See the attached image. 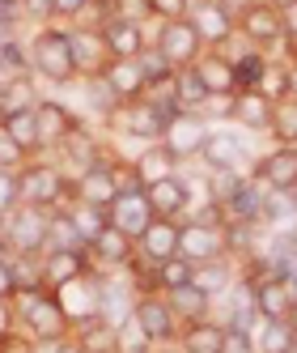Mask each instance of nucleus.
Wrapping results in <instances>:
<instances>
[{"label":"nucleus","instance_id":"obj_35","mask_svg":"<svg viewBox=\"0 0 297 353\" xmlns=\"http://www.w3.org/2000/svg\"><path fill=\"white\" fill-rule=\"evenodd\" d=\"M72 225H77V234H81V243L89 247L98 234H102L107 230V225H111V213L107 209H94V205H77V200H72Z\"/></svg>","mask_w":297,"mask_h":353},{"label":"nucleus","instance_id":"obj_17","mask_svg":"<svg viewBox=\"0 0 297 353\" xmlns=\"http://www.w3.org/2000/svg\"><path fill=\"white\" fill-rule=\"evenodd\" d=\"M34 119H38V137H43L47 149H60L72 132L81 128V119L72 115L64 103H56V98H43V103L34 107Z\"/></svg>","mask_w":297,"mask_h":353},{"label":"nucleus","instance_id":"obj_46","mask_svg":"<svg viewBox=\"0 0 297 353\" xmlns=\"http://www.w3.org/2000/svg\"><path fill=\"white\" fill-rule=\"evenodd\" d=\"M111 170H115V183H119V196L123 192H144V179L132 158H111Z\"/></svg>","mask_w":297,"mask_h":353},{"label":"nucleus","instance_id":"obj_56","mask_svg":"<svg viewBox=\"0 0 297 353\" xmlns=\"http://www.w3.org/2000/svg\"><path fill=\"white\" fill-rule=\"evenodd\" d=\"M17 327V307H13V298H0V336L13 332Z\"/></svg>","mask_w":297,"mask_h":353},{"label":"nucleus","instance_id":"obj_12","mask_svg":"<svg viewBox=\"0 0 297 353\" xmlns=\"http://www.w3.org/2000/svg\"><path fill=\"white\" fill-rule=\"evenodd\" d=\"M89 260H94L98 272H102V268H107V272L128 268V264L136 260V239H132V234H123L119 225H107V230L89 243Z\"/></svg>","mask_w":297,"mask_h":353},{"label":"nucleus","instance_id":"obj_54","mask_svg":"<svg viewBox=\"0 0 297 353\" xmlns=\"http://www.w3.org/2000/svg\"><path fill=\"white\" fill-rule=\"evenodd\" d=\"M280 21H285V39L297 43V0H285L280 5Z\"/></svg>","mask_w":297,"mask_h":353},{"label":"nucleus","instance_id":"obj_25","mask_svg":"<svg viewBox=\"0 0 297 353\" xmlns=\"http://www.w3.org/2000/svg\"><path fill=\"white\" fill-rule=\"evenodd\" d=\"M200 162L208 170H238V162H242V141H238V132H230V128L208 132V141L200 149Z\"/></svg>","mask_w":297,"mask_h":353},{"label":"nucleus","instance_id":"obj_26","mask_svg":"<svg viewBox=\"0 0 297 353\" xmlns=\"http://www.w3.org/2000/svg\"><path fill=\"white\" fill-rule=\"evenodd\" d=\"M102 77L119 94V103H136V98H144V90H148L140 60H111V68L102 72Z\"/></svg>","mask_w":297,"mask_h":353},{"label":"nucleus","instance_id":"obj_43","mask_svg":"<svg viewBox=\"0 0 297 353\" xmlns=\"http://www.w3.org/2000/svg\"><path fill=\"white\" fill-rule=\"evenodd\" d=\"M119 353H153V341L144 336V327L136 323V315L128 323H119Z\"/></svg>","mask_w":297,"mask_h":353},{"label":"nucleus","instance_id":"obj_41","mask_svg":"<svg viewBox=\"0 0 297 353\" xmlns=\"http://www.w3.org/2000/svg\"><path fill=\"white\" fill-rule=\"evenodd\" d=\"M272 137L280 145H297V98H280L272 115Z\"/></svg>","mask_w":297,"mask_h":353},{"label":"nucleus","instance_id":"obj_49","mask_svg":"<svg viewBox=\"0 0 297 353\" xmlns=\"http://www.w3.org/2000/svg\"><path fill=\"white\" fill-rule=\"evenodd\" d=\"M153 17H157V21L191 17V0H153Z\"/></svg>","mask_w":297,"mask_h":353},{"label":"nucleus","instance_id":"obj_8","mask_svg":"<svg viewBox=\"0 0 297 353\" xmlns=\"http://www.w3.org/2000/svg\"><path fill=\"white\" fill-rule=\"evenodd\" d=\"M72 64H77V77L94 81L111 68V47L102 30H89V26H72Z\"/></svg>","mask_w":297,"mask_h":353},{"label":"nucleus","instance_id":"obj_44","mask_svg":"<svg viewBox=\"0 0 297 353\" xmlns=\"http://www.w3.org/2000/svg\"><path fill=\"white\" fill-rule=\"evenodd\" d=\"M140 68H144V81L148 85H162V81H175V68H170V60L157 52V47H148V52L140 56Z\"/></svg>","mask_w":297,"mask_h":353},{"label":"nucleus","instance_id":"obj_62","mask_svg":"<svg viewBox=\"0 0 297 353\" xmlns=\"http://www.w3.org/2000/svg\"><path fill=\"white\" fill-rule=\"evenodd\" d=\"M289 353H297V341H293V349H289Z\"/></svg>","mask_w":297,"mask_h":353},{"label":"nucleus","instance_id":"obj_58","mask_svg":"<svg viewBox=\"0 0 297 353\" xmlns=\"http://www.w3.org/2000/svg\"><path fill=\"white\" fill-rule=\"evenodd\" d=\"M285 72H289V98H297V52H293V64Z\"/></svg>","mask_w":297,"mask_h":353},{"label":"nucleus","instance_id":"obj_38","mask_svg":"<svg viewBox=\"0 0 297 353\" xmlns=\"http://www.w3.org/2000/svg\"><path fill=\"white\" fill-rule=\"evenodd\" d=\"M81 90H85V98H89V111H94V115H107V119H111V115H119V107H123V103H119V94L107 85V77L81 81Z\"/></svg>","mask_w":297,"mask_h":353},{"label":"nucleus","instance_id":"obj_1","mask_svg":"<svg viewBox=\"0 0 297 353\" xmlns=\"http://www.w3.org/2000/svg\"><path fill=\"white\" fill-rule=\"evenodd\" d=\"M13 307H17V319L26 323L34 345H64L72 336V327H77L52 290H26V294L13 298Z\"/></svg>","mask_w":297,"mask_h":353},{"label":"nucleus","instance_id":"obj_5","mask_svg":"<svg viewBox=\"0 0 297 353\" xmlns=\"http://www.w3.org/2000/svg\"><path fill=\"white\" fill-rule=\"evenodd\" d=\"M153 47L170 60V68H175V72L195 68V64H200V56H204V39H200V30H195V21H191V17L162 21V30H157Z\"/></svg>","mask_w":297,"mask_h":353},{"label":"nucleus","instance_id":"obj_14","mask_svg":"<svg viewBox=\"0 0 297 353\" xmlns=\"http://www.w3.org/2000/svg\"><path fill=\"white\" fill-rule=\"evenodd\" d=\"M72 200L77 205H94V209H111L119 200V183H115V170H111V158L98 162L89 174H81L77 183H72Z\"/></svg>","mask_w":297,"mask_h":353},{"label":"nucleus","instance_id":"obj_29","mask_svg":"<svg viewBox=\"0 0 297 353\" xmlns=\"http://www.w3.org/2000/svg\"><path fill=\"white\" fill-rule=\"evenodd\" d=\"M136 162V170H140V179H144V188L148 183H162V179H170V174H179V158L170 154V149L157 141V145H148V149H140V154L132 158Z\"/></svg>","mask_w":297,"mask_h":353},{"label":"nucleus","instance_id":"obj_27","mask_svg":"<svg viewBox=\"0 0 297 353\" xmlns=\"http://www.w3.org/2000/svg\"><path fill=\"white\" fill-rule=\"evenodd\" d=\"M183 353H226V327L212 319H191L179 332Z\"/></svg>","mask_w":297,"mask_h":353},{"label":"nucleus","instance_id":"obj_36","mask_svg":"<svg viewBox=\"0 0 297 353\" xmlns=\"http://www.w3.org/2000/svg\"><path fill=\"white\" fill-rule=\"evenodd\" d=\"M81 234L72 225V213H60L52 209V230H47V251H81Z\"/></svg>","mask_w":297,"mask_h":353},{"label":"nucleus","instance_id":"obj_50","mask_svg":"<svg viewBox=\"0 0 297 353\" xmlns=\"http://www.w3.org/2000/svg\"><path fill=\"white\" fill-rule=\"evenodd\" d=\"M234 107H238V94H208V103L200 115H217V119H234Z\"/></svg>","mask_w":297,"mask_h":353},{"label":"nucleus","instance_id":"obj_16","mask_svg":"<svg viewBox=\"0 0 297 353\" xmlns=\"http://www.w3.org/2000/svg\"><path fill=\"white\" fill-rule=\"evenodd\" d=\"M107 213H111V225H119V230H123V234H132L136 243H140V234H144L148 225H153V217H157L144 192H123Z\"/></svg>","mask_w":297,"mask_h":353},{"label":"nucleus","instance_id":"obj_40","mask_svg":"<svg viewBox=\"0 0 297 353\" xmlns=\"http://www.w3.org/2000/svg\"><path fill=\"white\" fill-rule=\"evenodd\" d=\"M191 281H195V264H191V260L175 256V260H166V264H157V290H162V294H170V290H179V285H191Z\"/></svg>","mask_w":297,"mask_h":353},{"label":"nucleus","instance_id":"obj_9","mask_svg":"<svg viewBox=\"0 0 297 353\" xmlns=\"http://www.w3.org/2000/svg\"><path fill=\"white\" fill-rule=\"evenodd\" d=\"M136 323L144 327V336L153 345H166V341L179 336V315H175L166 294H140L136 298Z\"/></svg>","mask_w":297,"mask_h":353},{"label":"nucleus","instance_id":"obj_37","mask_svg":"<svg viewBox=\"0 0 297 353\" xmlns=\"http://www.w3.org/2000/svg\"><path fill=\"white\" fill-rule=\"evenodd\" d=\"M297 341L293 323L289 319H263V332H259V353H289Z\"/></svg>","mask_w":297,"mask_h":353},{"label":"nucleus","instance_id":"obj_30","mask_svg":"<svg viewBox=\"0 0 297 353\" xmlns=\"http://www.w3.org/2000/svg\"><path fill=\"white\" fill-rule=\"evenodd\" d=\"M204 103H208V85H204V77H200V68L175 72V107H179L183 115H200Z\"/></svg>","mask_w":297,"mask_h":353},{"label":"nucleus","instance_id":"obj_61","mask_svg":"<svg viewBox=\"0 0 297 353\" xmlns=\"http://www.w3.org/2000/svg\"><path fill=\"white\" fill-rule=\"evenodd\" d=\"M289 200H293V213H297V188H293V192H289Z\"/></svg>","mask_w":297,"mask_h":353},{"label":"nucleus","instance_id":"obj_21","mask_svg":"<svg viewBox=\"0 0 297 353\" xmlns=\"http://www.w3.org/2000/svg\"><path fill=\"white\" fill-rule=\"evenodd\" d=\"M140 260L148 264H166L179 256V221L175 217H153V225L140 234Z\"/></svg>","mask_w":297,"mask_h":353},{"label":"nucleus","instance_id":"obj_23","mask_svg":"<svg viewBox=\"0 0 297 353\" xmlns=\"http://www.w3.org/2000/svg\"><path fill=\"white\" fill-rule=\"evenodd\" d=\"M102 34H107V47H111V60H140L148 47H153L140 21H123V17H115Z\"/></svg>","mask_w":297,"mask_h":353},{"label":"nucleus","instance_id":"obj_63","mask_svg":"<svg viewBox=\"0 0 297 353\" xmlns=\"http://www.w3.org/2000/svg\"><path fill=\"white\" fill-rule=\"evenodd\" d=\"M166 353H175V349H166Z\"/></svg>","mask_w":297,"mask_h":353},{"label":"nucleus","instance_id":"obj_51","mask_svg":"<svg viewBox=\"0 0 297 353\" xmlns=\"http://www.w3.org/2000/svg\"><path fill=\"white\" fill-rule=\"evenodd\" d=\"M34 349H38V345L30 341V332H17V327L0 336V353H34Z\"/></svg>","mask_w":297,"mask_h":353},{"label":"nucleus","instance_id":"obj_13","mask_svg":"<svg viewBox=\"0 0 297 353\" xmlns=\"http://www.w3.org/2000/svg\"><path fill=\"white\" fill-rule=\"evenodd\" d=\"M238 30L251 39V43H276L285 39V21H280V9L267 5V0H251L242 13H238Z\"/></svg>","mask_w":297,"mask_h":353},{"label":"nucleus","instance_id":"obj_53","mask_svg":"<svg viewBox=\"0 0 297 353\" xmlns=\"http://www.w3.org/2000/svg\"><path fill=\"white\" fill-rule=\"evenodd\" d=\"M226 353H255V341L242 327H226Z\"/></svg>","mask_w":297,"mask_h":353},{"label":"nucleus","instance_id":"obj_47","mask_svg":"<svg viewBox=\"0 0 297 353\" xmlns=\"http://www.w3.org/2000/svg\"><path fill=\"white\" fill-rule=\"evenodd\" d=\"M30 158H26V149H21L13 137H9V128L0 123V170H21Z\"/></svg>","mask_w":297,"mask_h":353},{"label":"nucleus","instance_id":"obj_42","mask_svg":"<svg viewBox=\"0 0 297 353\" xmlns=\"http://www.w3.org/2000/svg\"><path fill=\"white\" fill-rule=\"evenodd\" d=\"M263 72H267V64H263V56H259V52H246L242 60H234L238 94H242V90H259V85H263Z\"/></svg>","mask_w":297,"mask_h":353},{"label":"nucleus","instance_id":"obj_4","mask_svg":"<svg viewBox=\"0 0 297 353\" xmlns=\"http://www.w3.org/2000/svg\"><path fill=\"white\" fill-rule=\"evenodd\" d=\"M17 183H21V205L47 209V213L72 196L68 174H64L60 166H52V162H26V166L17 170Z\"/></svg>","mask_w":297,"mask_h":353},{"label":"nucleus","instance_id":"obj_34","mask_svg":"<svg viewBox=\"0 0 297 353\" xmlns=\"http://www.w3.org/2000/svg\"><path fill=\"white\" fill-rule=\"evenodd\" d=\"M195 290H204L208 298H221L230 285H234V268L226 260H208V264H195Z\"/></svg>","mask_w":297,"mask_h":353},{"label":"nucleus","instance_id":"obj_10","mask_svg":"<svg viewBox=\"0 0 297 353\" xmlns=\"http://www.w3.org/2000/svg\"><path fill=\"white\" fill-rule=\"evenodd\" d=\"M89 272H98L94 260H89V247H81V251H47L43 256V285L52 294H60L64 285H72L77 276H89Z\"/></svg>","mask_w":297,"mask_h":353},{"label":"nucleus","instance_id":"obj_20","mask_svg":"<svg viewBox=\"0 0 297 353\" xmlns=\"http://www.w3.org/2000/svg\"><path fill=\"white\" fill-rule=\"evenodd\" d=\"M255 183H263L267 192H293L297 188V149H272V154L255 166Z\"/></svg>","mask_w":297,"mask_h":353},{"label":"nucleus","instance_id":"obj_33","mask_svg":"<svg viewBox=\"0 0 297 353\" xmlns=\"http://www.w3.org/2000/svg\"><path fill=\"white\" fill-rule=\"evenodd\" d=\"M170 307H175L179 323H191V319H208V294L204 290H195V285H179V290H170Z\"/></svg>","mask_w":297,"mask_h":353},{"label":"nucleus","instance_id":"obj_31","mask_svg":"<svg viewBox=\"0 0 297 353\" xmlns=\"http://www.w3.org/2000/svg\"><path fill=\"white\" fill-rule=\"evenodd\" d=\"M38 103H43V98H38V85H34L30 72H26V77H13L5 90H0V111H5V119L9 115H26Z\"/></svg>","mask_w":297,"mask_h":353},{"label":"nucleus","instance_id":"obj_32","mask_svg":"<svg viewBox=\"0 0 297 353\" xmlns=\"http://www.w3.org/2000/svg\"><path fill=\"white\" fill-rule=\"evenodd\" d=\"M200 77L208 85V94H238V77H234V60H226L221 52H208L200 56Z\"/></svg>","mask_w":297,"mask_h":353},{"label":"nucleus","instance_id":"obj_55","mask_svg":"<svg viewBox=\"0 0 297 353\" xmlns=\"http://www.w3.org/2000/svg\"><path fill=\"white\" fill-rule=\"evenodd\" d=\"M17 294V281H13V264L9 256H0V298H13Z\"/></svg>","mask_w":297,"mask_h":353},{"label":"nucleus","instance_id":"obj_2","mask_svg":"<svg viewBox=\"0 0 297 353\" xmlns=\"http://www.w3.org/2000/svg\"><path fill=\"white\" fill-rule=\"evenodd\" d=\"M226 213L217 205L204 209V217L179 221V256L191 264H208V260H226Z\"/></svg>","mask_w":297,"mask_h":353},{"label":"nucleus","instance_id":"obj_18","mask_svg":"<svg viewBox=\"0 0 297 353\" xmlns=\"http://www.w3.org/2000/svg\"><path fill=\"white\" fill-rule=\"evenodd\" d=\"M191 21H195V30H200V39L208 47H221L238 30V17L221 5V0H200V5H191Z\"/></svg>","mask_w":297,"mask_h":353},{"label":"nucleus","instance_id":"obj_60","mask_svg":"<svg viewBox=\"0 0 297 353\" xmlns=\"http://www.w3.org/2000/svg\"><path fill=\"white\" fill-rule=\"evenodd\" d=\"M289 323H293V332H297V302H293V311H289Z\"/></svg>","mask_w":297,"mask_h":353},{"label":"nucleus","instance_id":"obj_52","mask_svg":"<svg viewBox=\"0 0 297 353\" xmlns=\"http://www.w3.org/2000/svg\"><path fill=\"white\" fill-rule=\"evenodd\" d=\"M26 17L43 21V26H52V21H56V0H26Z\"/></svg>","mask_w":297,"mask_h":353},{"label":"nucleus","instance_id":"obj_57","mask_svg":"<svg viewBox=\"0 0 297 353\" xmlns=\"http://www.w3.org/2000/svg\"><path fill=\"white\" fill-rule=\"evenodd\" d=\"M85 5H89V0H56V17H60V21H68V17L77 21Z\"/></svg>","mask_w":297,"mask_h":353},{"label":"nucleus","instance_id":"obj_15","mask_svg":"<svg viewBox=\"0 0 297 353\" xmlns=\"http://www.w3.org/2000/svg\"><path fill=\"white\" fill-rule=\"evenodd\" d=\"M56 154H60V170H64V174H72V183H77L81 174H89L98 162H107V158H102V149H98V141L85 132V123H81V128H77V132H72V137L56 149Z\"/></svg>","mask_w":297,"mask_h":353},{"label":"nucleus","instance_id":"obj_28","mask_svg":"<svg viewBox=\"0 0 297 353\" xmlns=\"http://www.w3.org/2000/svg\"><path fill=\"white\" fill-rule=\"evenodd\" d=\"M72 341H77L85 353H119V327L107 323L102 315H94V319H81L72 327Z\"/></svg>","mask_w":297,"mask_h":353},{"label":"nucleus","instance_id":"obj_45","mask_svg":"<svg viewBox=\"0 0 297 353\" xmlns=\"http://www.w3.org/2000/svg\"><path fill=\"white\" fill-rule=\"evenodd\" d=\"M21 209V183H17V170H0V221L9 213Z\"/></svg>","mask_w":297,"mask_h":353},{"label":"nucleus","instance_id":"obj_6","mask_svg":"<svg viewBox=\"0 0 297 353\" xmlns=\"http://www.w3.org/2000/svg\"><path fill=\"white\" fill-rule=\"evenodd\" d=\"M47 230H52V213L21 205L17 213L5 217V239L13 256H47Z\"/></svg>","mask_w":297,"mask_h":353},{"label":"nucleus","instance_id":"obj_59","mask_svg":"<svg viewBox=\"0 0 297 353\" xmlns=\"http://www.w3.org/2000/svg\"><path fill=\"white\" fill-rule=\"evenodd\" d=\"M56 353H85V349H81V345H77V341H72V336H68V341H64V345H56Z\"/></svg>","mask_w":297,"mask_h":353},{"label":"nucleus","instance_id":"obj_48","mask_svg":"<svg viewBox=\"0 0 297 353\" xmlns=\"http://www.w3.org/2000/svg\"><path fill=\"white\" fill-rule=\"evenodd\" d=\"M115 17L144 26V17H153V0H115Z\"/></svg>","mask_w":297,"mask_h":353},{"label":"nucleus","instance_id":"obj_24","mask_svg":"<svg viewBox=\"0 0 297 353\" xmlns=\"http://www.w3.org/2000/svg\"><path fill=\"white\" fill-rule=\"evenodd\" d=\"M272 115H276V98H267L263 90H242L238 94V107L234 119L251 132H272Z\"/></svg>","mask_w":297,"mask_h":353},{"label":"nucleus","instance_id":"obj_3","mask_svg":"<svg viewBox=\"0 0 297 353\" xmlns=\"http://www.w3.org/2000/svg\"><path fill=\"white\" fill-rule=\"evenodd\" d=\"M30 68L38 77L68 85L77 77V64H72V34L64 26H38L30 39Z\"/></svg>","mask_w":297,"mask_h":353},{"label":"nucleus","instance_id":"obj_19","mask_svg":"<svg viewBox=\"0 0 297 353\" xmlns=\"http://www.w3.org/2000/svg\"><path fill=\"white\" fill-rule=\"evenodd\" d=\"M255 290V311L259 319H289L293 311V290H289V276H259V281H246Z\"/></svg>","mask_w":297,"mask_h":353},{"label":"nucleus","instance_id":"obj_11","mask_svg":"<svg viewBox=\"0 0 297 353\" xmlns=\"http://www.w3.org/2000/svg\"><path fill=\"white\" fill-rule=\"evenodd\" d=\"M204 141H208V123H204V115H183V111L166 123V137H162V145H166L179 162L200 158Z\"/></svg>","mask_w":297,"mask_h":353},{"label":"nucleus","instance_id":"obj_22","mask_svg":"<svg viewBox=\"0 0 297 353\" xmlns=\"http://www.w3.org/2000/svg\"><path fill=\"white\" fill-rule=\"evenodd\" d=\"M144 196H148V205H153L157 217H175L179 221L187 213V205H191V183L183 179V174H170V179H162V183H148Z\"/></svg>","mask_w":297,"mask_h":353},{"label":"nucleus","instance_id":"obj_39","mask_svg":"<svg viewBox=\"0 0 297 353\" xmlns=\"http://www.w3.org/2000/svg\"><path fill=\"white\" fill-rule=\"evenodd\" d=\"M5 128H9V137L26 149V158L34 154V149H43V137H38V119H34V111H26V115H9L5 119Z\"/></svg>","mask_w":297,"mask_h":353},{"label":"nucleus","instance_id":"obj_7","mask_svg":"<svg viewBox=\"0 0 297 353\" xmlns=\"http://www.w3.org/2000/svg\"><path fill=\"white\" fill-rule=\"evenodd\" d=\"M175 119V115H166L157 103H148V98H136V103H123L119 107V115H115V123L128 137H136L140 145H157L162 137H166V123Z\"/></svg>","mask_w":297,"mask_h":353}]
</instances>
